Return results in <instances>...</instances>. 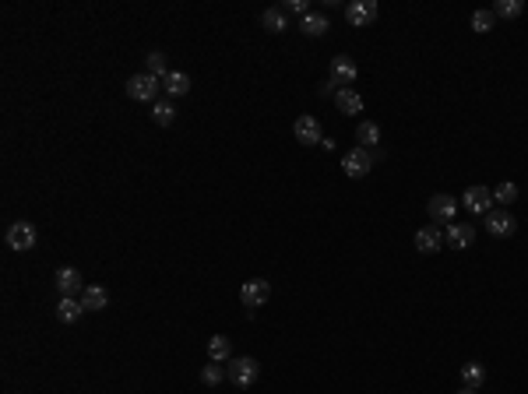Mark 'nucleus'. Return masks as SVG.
Returning <instances> with one entry per match:
<instances>
[{"instance_id":"obj_1","label":"nucleus","mask_w":528,"mask_h":394,"mask_svg":"<svg viewBox=\"0 0 528 394\" xmlns=\"http://www.w3.org/2000/svg\"><path fill=\"white\" fill-rule=\"evenodd\" d=\"M257 377H261V363L254 356H240V359H229L225 363V381L232 388H250Z\"/></svg>"},{"instance_id":"obj_2","label":"nucleus","mask_w":528,"mask_h":394,"mask_svg":"<svg viewBox=\"0 0 528 394\" xmlns=\"http://www.w3.org/2000/svg\"><path fill=\"white\" fill-rule=\"evenodd\" d=\"M373 162H377V155L356 145L352 152H345V159H342V169H345V176H352V180H363V176L373 169Z\"/></svg>"},{"instance_id":"obj_3","label":"nucleus","mask_w":528,"mask_h":394,"mask_svg":"<svg viewBox=\"0 0 528 394\" xmlns=\"http://www.w3.org/2000/svg\"><path fill=\"white\" fill-rule=\"evenodd\" d=\"M4 240H7V247L14 254H25V250H32L39 243V232H35L32 222H14V225H7V236Z\"/></svg>"},{"instance_id":"obj_4","label":"nucleus","mask_w":528,"mask_h":394,"mask_svg":"<svg viewBox=\"0 0 528 394\" xmlns=\"http://www.w3.org/2000/svg\"><path fill=\"white\" fill-rule=\"evenodd\" d=\"M377 14H381L377 0H352V4H345V21H349L352 28H366V25H373Z\"/></svg>"},{"instance_id":"obj_5","label":"nucleus","mask_w":528,"mask_h":394,"mask_svg":"<svg viewBox=\"0 0 528 394\" xmlns=\"http://www.w3.org/2000/svg\"><path fill=\"white\" fill-rule=\"evenodd\" d=\"M483 225H486V232H490V236H497V240H507V236H515V232H518V218H515L507 208H500V211L493 208V211L483 218Z\"/></svg>"},{"instance_id":"obj_6","label":"nucleus","mask_w":528,"mask_h":394,"mask_svg":"<svg viewBox=\"0 0 528 394\" xmlns=\"http://www.w3.org/2000/svg\"><path fill=\"white\" fill-rule=\"evenodd\" d=\"M426 215H429L433 225H451L454 215H458V201L451 194H433L429 204H426Z\"/></svg>"},{"instance_id":"obj_7","label":"nucleus","mask_w":528,"mask_h":394,"mask_svg":"<svg viewBox=\"0 0 528 394\" xmlns=\"http://www.w3.org/2000/svg\"><path fill=\"white\" fill-rule=\"evenodd\" d=\"M159 89H162V81L152 74H134L127 81V96L134 102H159Z\"/></svg>"},{"instance_id":"obj_8","label":"nucleus","mask_w":528,"mask_h":394,"mask_svg":"<svg viewBox=\"0 0 528 394\" xmlns=\"http://www.w3.org/2000/svg\"><path fill=\"white\" fill-rule=\"evenodd\" d=\"M461 208H465L468 215L486 218V215L493 211V191H490V187H468V191L461 194Z\"/></svg>"},{"instance_id":"obj_9","label":"nucleus","mask_w":528,"mask_h":394,"mask_svg":"<svg viewBox=\"0 0 528 394\" xmlns=\"http://www.w3.org/2000/svg\"><path fill=\"white\" fill-rule=\"evenodd\" d=\"M268 299H271V282H264V278H250V282H243L240 303H243L247 310H257V306H264Z\"/></svg>"},{"instance_id":"obj_10","label":"nucleus","mask_w":528,"mask_h":394,"mask_svg":"<svg viewBox=\"0 0 528 394\" xmlns=\"http://www.w3.org/2000/svg\"><path fill=\"white\" fill-rule=\"evenodd\" d=\"M476 243V225L472 222H451L447 225V232H444V247H451V250H465V247H472Z\"/></svg>"},{"instance_id":"obj_11","label":"nucleus","mask_w":528,"mask_h":394,"mask_svg":"<svg viewBox=\"0 0 528 394\" xmlns=\"http://www.w3.org/2000/svg\"><path fill=\"white\" fill-rule=\"evenodd\" d=\"M293 134H296V141H300V145H320V141H324L320 120H317V116H307V113L293 123Z\"/></svg>"},{"instance_id":"obj_12","label":"nucleus","mask_w":528,"mask_h":394,"mask_svg":"<svg viewBox=\"0 0 528 394\" xmlns=\"http://www.w3.org/2000/svg\"><path fill=\"white\" fill-rule=\"evenodd\" d=\"M356 78H359V67L352 64V57H335V60H331V85L349 89Z\"/></svg>"},{"instance_id":"obj_13","label":"nucleus","mask_w":528,"mask_h":394,"mask_svg":"<svg viewBox=\"0 0 528 394\" xmlns=\"http://www.w3.org/2000/svg\"><path fill=\"white\" fill-rule=\"evenodd\" d=\"M53 286H57V293L60 296H78L85 293V286H82V275H78V268H60L57 275H53Z\"/></svg>"},{"instance_id":"obj_14","label":"nucleus","mask_w":528,"mask_h":394,"mask_svg":"<svg viewBox=\"0 0 528 394\" xmlns=\"http://www.w3.org/2000/svg\"><path fill=\"white\" fill-rule=\"evenodd\" d=\"M440 247H444V232H440L437 225L416 229V250H420V254H437Z\"/></svg>"},{"instance_id":"obj_15","label":"nucleus","mask_w":528,"mask_h":394,"mask_svg":"<svg viewBox=\"0 0 528 394\" xmlns=\"http://www.w3.org/2000/svg\"><path fill=\"white\" fill-rule=\"evenodd\" d=\"M356 141H359V148L377 152V145H381V127H377L373 120H359V127H356Z\"/></svg>"},{"instance_id":"obj_16","label":"nucleus","mask_w":528,"mask_h":394,"mask_svg":"<svg viewBox=\"0 0 528 394\" xmlns=\"http://www.w3.org/2000/svg\"><path fill=\"white\" fill-rule=\"evenodd\" d=\"M162 92H166L169 98L187 96V92H191V78H187L184 71H169V74L162 78Z\"/></svg>"},{"instance_id":"obj_17","label":"nucleus","mask_w":528,"mask_h":394,"mask_svg":"<svg viewBox=\"0 0 528 394\" xmlns=\"http://www.w3.org/2000/svg\"><path fill=\"white\" fill-rule=\"evenodd\" d=\"M335 106H338V113L356 116V113H363V96L352 92V89H338V92H335Z\"/></svg>"},{"instance_id":"obj_18","label":"nucleus","mask_w":528,"mask_h":394,"mask_svg":"<svg viewBox=\"0 0 528 394\" xmlns=\"http://www.w3.org/2000/svg\"><path fill=\"white\" fill-rule=\"evenodd\" d=\"M82 313H85L82 299H74V296H60V303H57V320H60V324H74Z\"/></svg>"},{"instance_id":"obj_19","label":"nucleus","mask_w":528,"mask_h":394,"mask_svg":"<svg viewBox=\"0 0 528 394\" xmlns=\"http://www.w3.org/2000/svg\"><path fill=\"white\" fill-rule=\"evenodd\" d=\"M327 28H331V21H327L324 14H314V11H310L307 18H300V32H303V35H310V39H320Z\"/></svg>"},{"instance_id":"obj_20","label":"nucleus","mask_w":528,"mask_h":394,"mask_svg":"<svg viewBox=\"0 0 528 394\" xmlns=\"http://www.w3.org/2000/svg\"><path fill=\"white\" fill-rule=\"evenodd\" d=\"M208 359L211 363H229L232 359V342L225 334H215L208 342Z\"/></svg>"},{"instance_id":"obj_21","label":"nucleus","mask_w":528,"mask_h":394,"mask_svg":"<svg viewBox=\"0 0 528 394\" xmlns=\"http://www.w3.org/2000/svg\"><path fill=\"white\" fill-rule=\"evenodd\" d=\"M145 74H152V78H166L169 74V64H166V53L162 50H152L148 57H145Z\"/></svg>"},{"instance_id":"obj_22","label":"nucleus","mask_w":528,"mask_h":394,"mask_svg":"<svg viewBox=\"0 0 528 394\" xmlns=\"http://www.w3.org/2000/svg\"><path fill=\"white\" fill-rule=\"evenodd\" d=\"M152 120H155L159 127H169V123L176 120V106H173L169 98H159V102H152Z\"/></svg>"},{"instance_id":"obj_23","label":"nucleus","mask_w":528,"mask_h":394,"mask_svg":"<svg viewBox=\"0 0 528 394\" xmlns=\"http://www.w3.org/2000/svg\"><path fill=\"white\" fill-rule=\"evenodd\" d=\"M483 381H486V366H483V363H465V366H461V384H465V388H476V391H479Z\"/></svg>"},{"instance_id":"obj_24","label":"nucleus","mask_w":528,"mask_h":394,"mask_svg":"<svg viewBox=\"0 0 528 394\" xmlns=\"http://www.w3.org/2000/svg\"><path fill=\"white\" fill-rule=\"evenodd\" d=\"M106 303H109V293H106V289L85 286V293H82V306H85V310H106Z\"/></svg>"},{"instance_id":"obj_25","label":"nucleus","mask_w":528,"mask_h":394,"mask_svg":"<svg viewBox=\"0 0 528 394\" xmlns=\"http://www.w3.org/2000/svg\"><path fill=\"white\" fill-rule=\"evenodd\" d=\"M261 25H264L268 32H275V35L286 32V11H282V7H268V11L261 14Z\"/></svg>"},{"instance_id":"obj_26","label":"nucleus","mask_w":528,"mask_h":394,"mask_svg":"<svg viewBox=\"0 0 528 394\" xmlns=\"http://www.w3.org/2000/svg\"><path fill=\"white\" fill-rule=\"evenodd\" d=\"M468 25H472V32L486 35V32H493V25H497V14H493V11H472Z\"/></svg>"},{"instance_id":"obj_27","label":"nucleus","mask_w":528,"mask_h":394,"mask_svg":"<svg viewBox=\"0 0 528 394\" xmlns=\"http://www.w3.org/2000/svg\"><path fill=\"white\" fill-rule=\"evenodd\" d=\"M518 201V184H511V180H504L497 191H493V204H500V208H511Z\"/></svg>"},{"instance_id":"obj_28","label":"nucleus","mask_w":528,"mask_h":394,"mask_svg":"<svg viewBox=\"0 0 528 394\" xmlns=\"http://www.w3.org/2000/svg\"><path fill=\"white\" fill-rule=\"evenodd\" d=\"M497 18H522V11H525V4L522 0H497L493 7H490Z\"/></svg>"},{"instance_id":"obj_29","label":"nucleus","mask_w":528,"mask_h":394,"mask_svg":"<svg viewBox=\"0 0 528 394\" xmlns=\"http://www.w3.org/2000/svg\"><path fill=\"white\" fill-rule=\"evenodd\" d=\"M225 381V363H208L205 370H201V384L205 388H218Z\"/></svg>"},{"instance_id":"obj_30","label":"nucleus","mask_w":528,"mask_h":394,"mask_svg":"<svg viewBox=\"0 0 528 394\" xmlns=\"http://www.w3.org/2000/svg\"><path fill=\"white\" fill-rule=\"evenodd\" d=\"M282 11H286V14H300V18H307V14H310V4H307V0H286Z\"/></svg>"},{"instance_id":"obj_31","label":"nucleus","mask_w":528,"mask_h":394,"mask_svg":"<svg viewBox=\"0 0 528 394\" xmlns=\"http://www.w3.org/2000/svg\"><path fill=\"white\" fill-rule=\"evenodd\" d=\"M458 394H479V391H476V388H461Z\"/></svg>"}]
</instances>
